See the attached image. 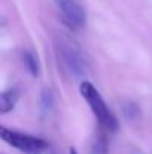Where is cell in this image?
Segmentation results:
<instances>
[{"label": "cell", "mask_w": 152, "mask_h": 154, "mask_svg": "<svg viewBox=\"0 0 152 154\" xmlns=\"http://www.w3.org/2000/svg\"><path fill=\"white\" fill-rule=\"evenodd\" d=\"M0 136L12 148H15L24 154H43L49 148V144L45 139L24 133V132L12 130L7 127L0 129Z\"/></svg>", "instance_id": "2"}, {"label": "cell", "mask_w": 152, "mask_h": 154, "mask_svg": "<svg viewBox=\"0 0 152 154\" xmlns=\"http://www.w3.org/2000/svg\"><path fill=\"white\" fill-rule=\"evenodd\" d=\"M63 23L72 30H81L87 24V14L76 0H57Z\"/></svg>", "instance_id": "4"}, {"label": "cell", "mask_w": 152, "mask_h": 154, "mask_svg": "<svg viewBox=\"0 0 152 154\" xmlns=\"http://www.w3.org/2000/svg\"><path fill=\"white\" fill-rule=\"evenodd\" d=\"M69 154H78V151H76L73 147H70V148H69Z\"/></svg>", "instance_id": "7"}, {"label": "cell", "mask_w": 152, "mask_h": 154, "mask_svg": "<svg viewBox=\"0 0 152 154\" xmlns=\"http://www.w3.org/2000/svg\"><path fill=\"white\" fill-rule=\"evenodd\" d=\"M79 93L84 97V100L88 103V106L91 108L93 114L99 120L101 127H104V130L107 132H115L118 129V120L110 111V108L106 105L100 91L90 81H82L79 85Z\"/></svg>", "instance_id": "1"}, {"label": "cell", "mask_w": 152, "mask_h": 154, "mask_svg": "<svg viewBox=\"0 0 152 154\" xmlns=\"http://www.w3.org/2000/svg\"><path fill=\"white\" fill-rule=\"evenodd\" d=\"M18 99H19V93L16 88H9V90L3 91L0 94V112L1 114L10 112L15 108Z\"/></svg>", "instance_id": "5"}, {"label": "cell", "mask_w": 152, "mask_h": 154, "mask_svg": "<svg viewBox=\"0 0 152 154\" xmlns=\"http://www.w3.org/2000/svg\"><path fill=\"white\" fill-rule=\"evenodd\" d=\"M24 64L27 67V70L31 73V76H39L40 75V63H39V57L37 54L33 51H24Z\"/></svg>", "instance_id": "6"}, {"label": "cell", "mask_w": 152, "mask_h": 154, "mask_svg": "<svg viewBox=\"0 0 152 154\" xmlns=\"http://www.w3.org/2000/svg\"><path fill=\"white\" fill-rule=\"evenodd\" d=\"M57 50H58V55L63 61V66L67 69V72L70 75H73L75 78H82L87 73V61L85 57L82 55L81 48L70 42L69 38L61 36L57 39Z\"/></svg>", "instance_id": "3"}]
</instances>
